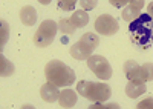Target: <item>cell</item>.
Here are the masks:
<instances>
[{"mask_svg":"<svg viewBox=\"0 0 153 109\" xmlns=\"http://www.w3.org/2000/svg\"><path fill=\"white\" fill-rule=\"evenodd\" d=\"M45 75L49 83L58 88H68L75 83V72L60 60H52L45 66Z\"/></svg>","mask_w":153,"mask_h":109,"instance_id":"7a4b0ae2","label":"cell"},{"mask_svg":"<svg viewBox=\"0 0 153 109\" xmlns=\"http://www.w3.org/2000/svg\"><path fill=\"white\" fill-rule=\"evenodd\" d=\"M78 2H80L81 9H84V11H91V9H94V8L97 6L98 0H78Z\"/></svg>","mask_w":153,"mask_h":109,"instance_id":"7402d4cb","label":"cell"},{"mask_svg":"<svg viewBox=\"0 0 153 109\" xmlns=\"http://www.w3.org/2000/svg\"><path fill=\"white\" fill-rule=\"evenodd\" d=\"M78 0H58V8L63 11H74Z\"/></svg>","mask_w":153,"mask_h":109,"instance_id":"44dd1931","label":"cell"},{"mask_svg":"<svg viewBox=\"0 0 153 109\" xmlns=\"http://www.w3.org/2000/svg\"><path fill=\"white\" fill-rule=\"evenodd\" d=\"M80 40L84 42L86 45H89L92 49H97V46L100 45V37H98L97 34H94V32H86V34H83V37H81Z\"/></svg>","mask_w":153,"mask_h":109,"instance_id":"e0dca14e","label":"cell"},{"mask_svg":"<svg viewBox=\"0 0 153 109\" xmlns=\"http://www.w3.org/2000/svg\"><path fill=\"white\" fill-rule=\"evenodd\" d=\"M138 109H147V108H153V97H149V99L143 100V102H139L136 105Z\"/></svg>","mask_w":153,"mask_h":109,"instance_id":"603a6c76","label":"cell"},{"mask_svg":"<svg viewBox=\"0 0 153 109\" xmlns=\"http://www.w3.org/2000/svg\"><path fill=\"white\" fill-rule=\"evenodd\" d=\"M147 13H149V14H150V16L153 17V2H152V3H150V5L147 6Z\"/></svg>","mask_w":153,"mask_h":109,"instance_id":"484cf974","label":"cell"},{"mask_svg":"<svg viewBox=\"0 0 153 109\" xmlns=\"http://www.w3.org/2000/svg\"><path fill=\"white\" fill-rule=\"evenodd\" d=\"M139 77L143 81H153V63H144L139 69Z\"/></svg>","mask_w":153,"mask_h":109,"instance_id":"2e32d148","label":"cell"},{"mask_svg":"<svg viewBox=\"0 0 153 109\" xmlns=\"http://www.w3.org/2000/svg\"><path fill=\"white\" fill-rule=\"evenodd\" d=\"M95 31L100 34V35H106V37H109V35H113L117 34L118 29H120V25L115 17L109 16V14H101L97 20H95Z\"/></svg>","mask_w":153,"mask_h":109,"instance_id":"8992f818","label":"cell"},{"mask_svg":"<svg viewBox=\"0 0 153 109\" xmlns=\"http://www.w3.org/2000/svg\"><path fill=\"white\" fill-rule=\"evenodd\" d=\"M76 92L91 102H107L112 97V88L107 83L81 80L76 83Z\"/></svg>","mask_w":153,"mask_h":109,"instance_id":"3957f363","label":"cell"},{"mask_svg":"<svg viewBox=\"0 0 153 109\" xmlns=\"http://www.w3.org/2000/svg\"><path fill=\"white\" fill-rule=\"evenodd\" d=\"M123 69H124V74H126L127 80H141V77H139V69H141V66L135 60H127L123 66Z\"/></svg>","mask_w":153,"mask_h":109,"instance_id":"7c38bea8","label":"cell"},{"mask_svg":"<svg viewBox=\"0 0 153 109\" xmlns=\"http://www.w3.org/2000/svg\"><path fill=\"white\" fill-rule=\"evenodd\" d=\"M146 91H147L146 81H141V80H129L126 84V94L129 99H138Z\"/></svg>","mask_w":153,"mask_h":109,"instance_id":"ba28073f","label":"cell"},{"mask_svg":"<svg viewBox=\"0 0 153 109\" xmlns=\"http://www.w3.org/2000/svg\"><path fill=\"white\" fill-rule=\"evenodd\" d=\"M58 29L63 32V34H74L75 32V25L71 22V19H61L58 22Z\"/></svg>","mask_w":153,"mask_h":109,"instance_id":"ac0fdd59","label":"cell"},{"mask_svg":"<svg viewBox=\"0 0 153 109\" xmlns=\"http://www.w3.org/2000/svg\"><path fill=\"white\" fill-rule=\"evenodd\" d=\"M87 68L91 69L100 80H109L112 77V66L103 55H91L87 58Z\"/></svg>","mask_w":153,"mask_h":109,"instance_id":"5b68a950","label":"cell"},{"mask_svg":"<svg viewBox=\"0 0 153 109\" xmlns=\"http://www.w3.org/2000/svg\"><path fill=\"white\" fill-rule=\"evenodd\" d=\"M71 55L75 58V60H87L89 57L92 55V52H94V49L89 45H86L84 42H81V40H78L75 45H72V48H71Z\"/></svg>","mask_w":153,"mask_h":109,"instance_id":"52a82bcc","label":"cell"},{"mask_svg":"<svg viewBox=\"0 0 153 109\" xmlns=\"http://www.w3.org/2000/svg\"><path fill=\"white\" fill-rule=\"evenodd\" d=\"M118 109L120 105L118 103H106V102H95L91 105V109Z\"/></svg>","mask_w":153,"mask_h":109,"instance_id":"ffe728a7","label":"cell"},{"mask_svg":"<svg viewBox=\"0 0 153 109\" xmlns=\"http://www.w3.org/2000/svg\"><path fill=\"white\" fill-rule=\"evenodd\" d=\"M78 102V97H76V92L66 88L60 91V95H58V103L61 108H74Z\"/></svg>","mask_w":153,"mask_h":109,"instance_id":"30bf717a","label":"cell"},{"mask_svg":"<svg viewBox=\"0 0 153 109\" xmlns=\"http://www.w3.org/2000/svg\"><path fill=\"white\" fill-rule=\"evenodd\" d=\"M109 2L115 8H121V6H127V5H129V0H109Z\"/></svg>","mask_w":153,"mask_h":109,"instance_id":"cb8c5ba5","label":"cell"},{"mask_svg":"<svg viewBox=\"0 0 153 109\" xmlns=\"http://www.w3.org/2000/svg\"><path fill=\"white\" fill-rule=\"evenodd\" d=\"M38 3H42V5H49L51 2H52V0H37Z\"/></svg>","mask_w":153,"mask_h":109,"instance_id":"4316f807","label":"cell"},{"mask_svg":"<svg viewBox=\"0 0 153 109\" xmlns=\"http://www.w3.org/2000/svg\"><path fill=\"white\" fill-rule=\"evenodd\" d=\"M129 32L132 42L141 48V49H146V48L153 45V17L149 13L141 14L136 20L129 23Z\"/></svg>","mask_w":153,"mask_h":109,"instance_id":"6da1fadb","label":"cell"},{"mask_svg":"<svg viewBox=\"0 0 153 109\" xmlns=\"http://www.w3.org/2000/svg\"><path fill=\"white\" fill-rule=\"evenodd\" d=\"M139 16H141V9H138V8H135V6H132V5H127V6L123 9V13H121L123 20H126L127 23L136 20Z\"/></svg>","mask_w":153,"mask_h":109,"instance_id":"5bb4252c","label":"cell"},{"mask_svg":"<svg viewBox=\"0 0 153 109\" xmlns=\"http://www.w3.org/2000/svg\"><path fill=\"white\" fill-rule=\"evenodd\" d=\"M14 71H16L14 65H12L5 55H0V75L2 77H9V75L14 74Z\"/></svg>","mask_w":153,"mask_h":109,"instance_id":"9a60e30c","label":"cell"},{"mask_svg":"<svg viewBox=\"0 0 153 109\" xmlns=\"http://www.w3.org/2000/svg\"><path fill=\"white\" fill-rule=\"evenodd\" d=\"M129 5H132V6H135V8H138V9H143L144 0H129Z\"/></svg>","mask_w":153,"mask_h":109,"instance_id":"d4e9b609","label":"cell"},{"mask_svg":"<svg viewBox=\"0 0 153 109\" xmlns=\"http://www.w3.org/2000/svg\"><path fill=\"white\" fill-rule=\"evenodd\" d=\"M58 31V23L54 20H43L34 34V45L38 48H48L55 40V34Z\"/></svg>","mask_w":153,"mask_h":109,"instance_id":"277c9868","label":"cell"},{"mask_svg":"<svg viewBox=\"0 0 153 109\" xmlns=\"http://www.w3.org/2000/svg\"><path fill=\"white\" fill-rule=\"evenodd\" d=\"M40 95H42V99H43L46 103H54L55 100H58L60 88L48 81V83H45L43 86L40 88Z\"/></svg>","mask_w":153,"mask_h":109,"instance_id":"9c48e42d","label":"cell"},{"mask_svg":"<svg viewBox=\"0 0 153 109\" xmlns=\"http://www.w3.org/2000/svg\"><path fill=\"white\" fill-rule=\"evenodd\" d=\"M71 22L75 25V28H83L89 23V14L84 9H76L71 16Z\"/></svg>","mask_w":153,"mask_h":109,"instance_id":"4fadbf2b","label":"cell"},{"mask_svg":"<svg viewBox=\"0 0 153 109\" xmlns=\"http://www.w3.org/2000/svg\"><path fill=\"white\" fill-rule=\"evenodd\" d=\"M20 20L25 26H32L37 22V11L34 6H23L20 9Z\"/></svg>","mask_w":153,"mask_h":109,"instance_id":"8fae6325","label":"cell"},{"mask_svg":"<svg viewBox=\"0 0 153 109\" xmlns=\"http://www.w3.org/2000/svg\"><path fill=\"white\" fill-rule=\"evenodd\" d=\"M0 48H5L8 39H9V25H8V22L2 20L0 22Z\"/></svg>","mask_w":153,"mask_h":109,"instance_id":"d6986e66","label":"cell"}]
</instances>
